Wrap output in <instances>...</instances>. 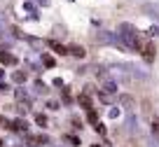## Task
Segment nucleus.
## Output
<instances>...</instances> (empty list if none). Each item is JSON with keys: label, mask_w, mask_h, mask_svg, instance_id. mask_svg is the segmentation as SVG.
<instances>
[{"label": "nucleus", "mask_w": 159, "mask_h": 147, "mask_svg": "<svg viewBox=\"0 0 159 147\" xmlns=\"http://www.w3.org/2000/svg\"><path fill=\"white\" fill-rule=\"evenodd\" d=\"M10 131H16V133H26L28 131V122H26V119H21V117H16V119H12L10 122Z\"/></svg>", "instance_id": "3"}, {"label": "nucleus", "mask_w": 159, "mask_h": 147, "mask_svg": "<svg viewBox=\"0 0 159 147\" xmlns=\"http://www.w3.org/2000/svg\"><path fill=\"white\" fill-rule=\"evenodd\" d=\"M66 142H70V147H80V138L77 136H66Z\"/></svg>", "instance_id": "18"}, {"label": "nucleus", "mask_w": 159, "mask_h": 147, "mask_svg": "<svg viewBox=\"0 0 159 147\" xmlns=\"http://www.w3.org/2000/svg\"><path fill=\"white\" fill-rule=\"evenodd\" d=\"M152 133H154V136L159 138V122H157V119H154V122H152Z\"/></svg>", "instance_id": "23"}, {"label": "nucleus", "mask_w": 159, "mask_h": 147, "mask_svg": "<svg viewBox=\"0 0 159 147\" xmlns=\"http://www.w3.org/2000/svg\"><path fill=\"white\" fill-rule=\"evenodd\" d=\"M77 103L80 105H82V108H84V110H91V108H94V105H91V96H89V93H80V96H77Z\"/></svg>", "instance_id": "5"}, {"label": "nucleus", "mask_w": 159, "mask_h": 147, "mask_svg": "<svg viewBox=\"0 0 159 147\" xmlns=\"http://www.w3.org/2000/svg\"><path fill=\"white\" fill-rule=\"evenodd\" d=\"M0 63H2V65H14L16 63V56L10 54V51H0Z\"/></svg>", "instance_id": "6"}, {"label": "nucleus", "mask_w": 159, "mask_h": 147, "mask_svg": "<svg viewBox=\"0 0 159 147\" xmlns=\"http://www.w3.org/2000/svg\"><path fill=\"white\" fill-rule=\"evenodd\" d=\"M122 105H126V110H134V98L131 96H122Z\"/></svg>", "instance_id": "17"}, {"label": "nucleus", "mask_w": 159, "mask_h": 147, "mask_svg": "<svg viewBox=\"0 0 159 147\" xmlns=\"http://www.w3.org/2000/svg\"><path fill=\"white\" fill-rule=\"evenodd\" d=\"M26 142H28L30 147H42V145H52V138L45 136V133H40V136H28Z\"/></svg>", "instance_id": "2"}, {"label": "nucleus", "mask_w": 159, "mask_h": 147, "mask_svg": "<svg viewBox=\"0 0 159 147\" xmlns=\"http://www.w3.org/2000/svg\"><path fill=\"white\" fill-rule=\"evenodd\" d=\"M150 35H159V28H157V26H152V28H150Z\"/></svg>", "instance_id": "24"}, {"label": "nucleus", "mask_w": 159, "mask_h": 147, "mask_svg": "<svg viewBox=\"0 0 159 147\" xmlns=\"http://www.w3.org/2000/svg\"><path fill=\"white\" fill-rule=\"evenodd\" d=\"M42 65H45V68H54L56 65V59L52 54H42Z\"/></svg>", "instance_id": "13"}, {"label": "nucleus", "mask_w": 159, "mask_h": 147, "mask_svg": "<svg viewBox=\"0 0 159 147\" xmlns=\"http://www.w3.org/2000/svg\"><path fill=\"white\" fill-rule=\"evenodd\" d=\"M47 110L56 112V110H59V100H47Z\"/></svg>", "instance_id": "20"}, {"label": "nucleus", "mask_w": 159, "mask_h": 147, "mask_svg": "<svg viewBox=\"0 0 159 147\" xmlns=\"http://www.w3.org/2000/svg\"><path fill=\"white\" fill-rule=\"evenodd\" d=\"M143 10H145V14H150V16H157V19H159V5H145Z\"/></svg>", "instance_id": "14"}, {"label": "nucleus", "mask_w": 159, "mask_h": 147, "mask_svg": "<svg viewBox=\"0 0 159 147\" xmlns=\"http://www.w3.org/2000/svg\"><path fill=\"white\" fill-rule=\"evenodd\" d=\"M0 77H2V70H0Z\"/></svg>", "instance_id": "26"}, {"label": "nucleus", "mask_w": 159, "mask_h": 147, "mask_svg": "<svg viewBox=\"0 0 159 147\" xmlns=\"http://www.w3.org/2000/svg\"><path fill=\"white\" fill-rule=\"evenodd\" d=\"M10 126V119L7 117H2V114H0V128H7Z\"/></svg>", "instance_id": "21"}, {"label": "nucleus", "mask_w": 159, "mask_h": 147, "mask_svg": "<svg viewBox=\"0 0 159 147\" xmlns=\"http://www.w3.org/2000/svg\"><path fill=\"white\" fill-rule=\"evenodd\" d=\"M33 119H35V124H38V126H42V128H47V114H42V112H38V114H33Z\"/></svg>", "instance_id": "12"}, {"label": "nucleus", "mask_w": 159, "mask_h": 147, "mask_svg": "<svg viewBox=\"0 0 159 147\" xmlns=\"http://www.w3.org/2000/svg\"><path fill=\"white\" fill-rule=\"evenodd\" d=\"M68 54H73L75 59H84V49L80 47V44H70V47H68Z\"/></svg>", "instance_id": "8"}, {"label": "nucleus", "mask_w": 159, "mask_h": 147, "mask_svg": "<svg viewBox=\"0 0 159 147\" xmlns=\"http://www.w3.org/2000/svg\"><path fill=\"white\" fill-rule=\"evenodd\" d=\"M117 40L124 44L126 49H134V51H140V47H143V42H140V38H138V30H136L131 24H122L119 26Z\"/></svg>", "instance_id": "1"}, {"label": "nucleus", "mask_w": 159, "mask_h": 147, "mask_svg": "<svg viewBox=\"0 0 159 147\" xmlns=\"http://www.w3.org/2000/svg\"><path fill=\"white\" fill-rule=\"evenodd\" d=\"M87 122H89V124H98V112H96L94 108L87 110Z\"/></svg>", "instance_id": "15"}, {"label": "nucleus", "mask_w": 159, "mask_h": 147, "mask_svg": "<svg viewBox=\"0 0 159 147\" xmlns=\"http://www.w3.org/2000/svg\"><path fill=\"white\" fill-rule=\"evenodd\" d=\"M115 91H117V84H115L110 77L103 79V93H115Z\"/></svg>", "instance_id": "11"}, {"label": "nucleus", "mask_w": 159, "mask_h": 147, "mask_svg": "<svg viewBox=\"0 0 159 147\" xmlns=\"http://www.w3.org/2000/svg\"><path fill=\"white\" fill-rule=\"evenodd\" d=\"M89 147H101V145H89Z\"/></svg>", "instance_id": "25"}, {"label": "nucleus", "mask_w": 159, "mask_h": 147, "mask_svg": "<svg viewBox=\"0 0 159 147\" xmlns=\"http://www.w3.org/2000/svg\"><path fill=\"white\" fill-rule=\"evenodd\" d=\"M35 91H38V93H47V87H45V82H40V79H38V82H35Z\"/></svg>", "instance_id": "19"}, {"label": "nucleus", "mask_w": 159, "mask_h": 147, "mask_svg": "<svg viewBox=\"0 0 159 147\" xmlns=\"http://www.w3.org/2000/svg\"><path fill=\"white\" fill-rule=\"evenodd\" d=\"M140 54L145 56V61H152L154 59V44L152 42H145L143 47H140Z\"/></svg>", "instance_id": "4"}, {"label": "nucleus", "mask_w": 159, "mask_h": 147, "mask_svg": "<svg viewBox=\"0 0 159 147\" xmlns=\"http://www.w3.org/2000/svg\"><path fill=\"white\" fill-rule=\"evenodd\" d=\"M14 96H16V100H19V103H28V105H30V96L24 91V89H14Z\"/></svg>", "instance_id": "10"}, {"label": "nucleus", "mask_w": 159, "mask_h": 147, "mask_svg": "<svg viewBox=\"0 0 159 147\" xmlns=\"http://www.w3.org/2000/svg\"><path fill=\"white\" fill-rule=\"evenodd\" d=\"M94 128H96V131L101 133V136H105V126H103V124H101V122H98V124H94Z\"/></svg>", "instance_id": "22"}, {"label": "nucleus", "mask_w": 159, "mask_h": 147, "mask_svg": "<svg viewBox=\"0 0 159 147\" xmlns=\"http://www.w3.org/2000/svg\"><path fill=\"white\" fill-rule=\"evenodd\" d=\"M49 47H52V51H56V54H61V56L68 54V47H63L61 42H52V40H49Z\"/></svg>", "instance_id": "9"}, {"label": "nucleus", "mask_w": 159, "mask_h": 147, "mask_svg": "<svg viewBox=\"0 0 159 147\" xmlns=\"http://www.w3.org/2000/svg\"><path fill=\"white\" fill-rule=\"evenodd\" d=\"M0 147H2V140H0Z\"/></svg>", "instance_id": "27"}, {"label": "nucleus", "mask_w": 159, "mask_h": 147, "mask_svg": "<svg viewBox=\"0 0 159 147\" xmlns=\"http://www.w3.org/2000/svg\"><path fill=\"white\" fill-rule=\"evenodd\" d=\"M26 79H28V73H26V70H14V75H12V82L14 84H24Z\"/></svg>", "instance_id": "7"}, {"label": "nucleus", "mask_w": 159, "mask_h": 147, "mask_svg": "<svg viewBox=\"0 0 159 147\" xmlns=\"http://www.w3.org/2000/svg\"><path fill=\"white\" fill-rule=\"evenodd\" d=\"M14 108H16V114H19V117H24V114H28V108H30V105H28V103H16Z\"/></svg>", "instance_id": "16"}]
</instances>
